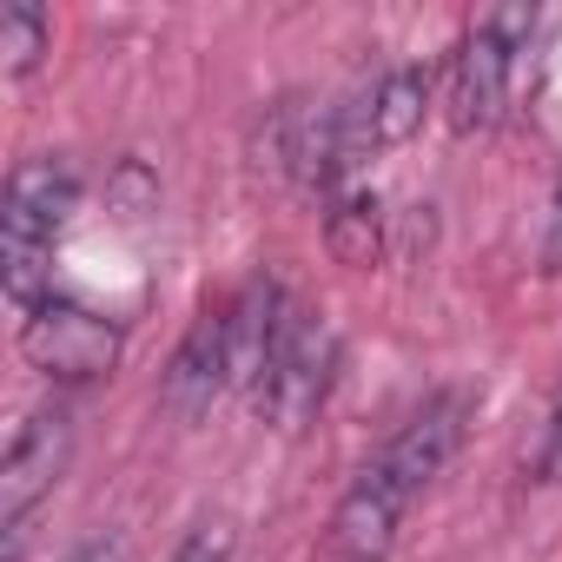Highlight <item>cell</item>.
Returning <instances> with one entry per match:
<instances>
[{"mask_svg":"<svg viewBox=\"0 0 562 562\" xmlns=\"http://www.w3.org/2000/svg\"><path fill=\"white\" fill-rule=\"evenodd\" d=\"M80 205V172L54 153L21 159L0 205V285L21 312H41L54 299V238L67 232Z\"/></svg>","mask_w":562,"mask_h":562,"instance_id":"1","label":"cell"},{"mask_svg":"<svg viewBox=\"0 0 562 562\" xmlns=\"http://www.w3.org/2000/svg\"><path fill=\"white\" fill-rule=\"evenodd\" d=\"M529 27H536L529 8H496L457 41L450 74H443V120H450V133L496 126V113L509 100V67H516V47L529 41Z\"/></svg>","mask_w":562,"mask_h":562,"instance_id":"2","label":"cell"},{"mask_svg":"<svg viewBox=\"0 0 562 562\" xmlns=\"http://www.w3.org/2000/svg\"><path fill=\"white\" fill-rule=\"evenodd\" d=\"M21 351H27V364H34L41 378H54V384H93V378H106V371L120 364L126 338H120L113 318H100V312H87V305H74V299H47L41 312H27Z\"/></svg>","mask_w":562,"mask_h":562,"instance_id":"3","label":"cell"},{"mask_svg":"<svg viewBox=\"0 0 562 562\" xmlns=\"http://www.w3.org/2000/svg\"><path fill=\"white\" fill-rule=\"evenodd\" d=\"M331 378H338V338H331V325L305 318L285 345H278V358L258 371L251 404H258V417H265L271 430H305V424L325 411Z\"/></svg>","mask_w":562,"mask_h":562,"instance_id":"4","label":"cell"},{"mask_svg":"<svg viewBox=\"0 0 562 562\" xmlns=\"http://www.w3.org/2000/svg\"><path fill=\"white\" fill-rule=\"evenodd\" d=\"M67 463H74V411L67 404H41L14 430L8 463H0V522L21 529L54 496V483L67 476Z\"/></svg>","mask_w":562,"mask_h":562,"instance_id":"5","label":"cell"},{"mask_svg":"<svg viewBox=\"0 0 562 562\" xmlns=\"http://www.w3.org/2000/svg\"><path fill=\"white\" fill-rule=\"evenodd\" d=\"M232 378H238V371H232V325H225V312H205V318L179 338V351H172V364H166V378H159V404H166L179 424H199V417H212V404L225 397Z\"/></svg>","mask_w":562,"mask_h":562,"instance_id":"6","label":"cell"},{"mask_svg":"<svg viewBox=\"0 0 562 562\" xmlns=\"http://www.w3.org/2000/svg\"><path fill=\"white\" fill-rule=\"evenodd\" d=\"M463 430H470V404H463L457 391H443V397H430L424 411H411V424L384 443L378 470H384V476H397V483L417 496L430 476H443V470H450V457L463 450Z\"/></svg>","mask_w":562,"mask_h":562,"instance_id":"7","label":"cell"},{"mask_svg":"<svg viewBox=\"0 0 562 562\" xmlns=\"http://www.w3.org/2000/svg\"><path fill=\"white\" fill-rule=\"evenodd\" d=\"M404 509H411V490L371 463V470L345 490V503L331 509V555H338V562H384L391 542H397Z\"/></svg>","mask_w":562,"mask_h":562,"instance_id":"8","label":"cell"},{"mask_svg":"<svg viewBox=\"0 0 562 562\" xmlns=\"http://www.w3.org/2000/svg\"><path fill=\"white\" fill-rule=\"evenodd\" d=\"M424 113H430V80H424V67H391V74L351 106V126H358V146H364V153H391V146L417 139Z\"/></svg>","mask_w":562,"mask_h":562,"instance_id":"9","label":"cell"},{"mask_svg":"<svg viewBox=\"0 0 562 562\" xmlns=\"http://www.w3.org/2000/svg\"><path fill=\"white\" fill-rule=\"evenodd\" d=\"M325 245H331L338 265H378V251H384V205L371 192H345L325 212Z\"/></svg>","mask_w":562,"mask_h":562,"instance_id":"10","label":"cell"},{"mask_svg":"<svg viewBox=\"0 0 562 562\" xmlns=\"http://www.w3.org/2000/svg\"><path fill=\"white\" fill-rule=\"evenodd\" d=\"M305 126H312L305 100H278V106L258 120V133H251V166H258V172H271V179H292V172H299Z\"/></svg>","mask_w":562,"mask_h":562,"instance_id":"11","label":"cell"},{"mask_svg":"<svg viewBox=\"0 0 562 562\" xmlns=\"http://www.w3.org/2000/svg\"><path fill=\"white\" fill-rule=\"evenodd\" d=\"M54 47V21L34 8V0H14V8H0V67L8 80H27Z\"/></svg>","mask_w":562,"mask_h":562,"instance_id":"12","label":"cell"},{"mask_svg":"<svg viewBox=\"0 0 562 562\" xmlns=\"http://www.w3.org/2000/svg\"><path fill=\"white\" fill-rule=\"evenodd\" d=\"M238 555V529L225 516H205L199 529H186V542L172 549V562H232Z\"/></svg>","mask_w":562,"mask_h":562,"instance_id":"13","label":"cell"},{"mask_svg":"<svg viewBox=\"0 0 562 562\" xmlns=\"http://www.w3.org/2000/svg\"><path fill=\"white\" fill-rule=\"evenodd\" d=\"M542 476L562 490V391H555V404H549V430H542Z\"/></svg>","mask_w":562,"mask_h":562,"instance_id":"14","label":"cell"},{"mask_svg":"<svg viewBox=\"0 0 562 562\" xmlns=\"http://www.w3.org/2000/svg\"><path fill=\"white\" fill-rule=\"evenodd\" d=\"M542 271H562V186L549 199V232H542Z\"/></svg>","mask_w":562,"mask_h":562,"instance_id":"15","label":"cell"},{"mask_svg":"<svg viewBox=\"0 0 562 562\" xmlns=\"http://www.w3.org/2000/svg\"><path fill=\"white\" fill-rule=\"evenodd\" d=\"M67 562H120V549H113V542H80Z\"/></svg>","mask_w":562,"mask_h":562,"instance_id":"16","label":"cell"}]
</instances>
